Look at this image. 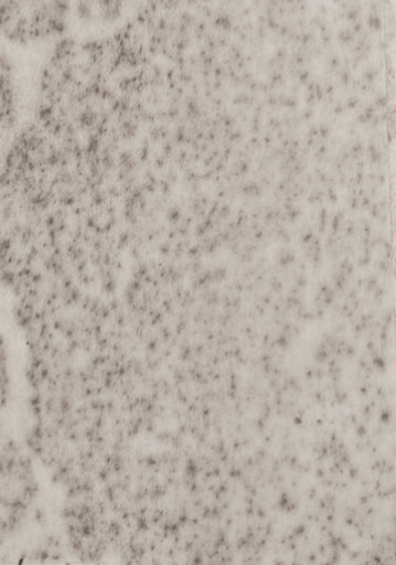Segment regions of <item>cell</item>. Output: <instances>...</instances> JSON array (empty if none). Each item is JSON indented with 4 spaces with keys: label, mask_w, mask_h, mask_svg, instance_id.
<instances>
[{
    "label": "cell",
    "mask_w": 396,
    "mask_h": 565,
    "mask_svg": "<svg viewBox=\"0 0 396 565\" xmlns=\"http://www.w3.org/2000/svg\"><path fill=\"white\" fill-rule=\"evenodd\" d=\"M127 0H72V13L90 26H106L119 20Z\"/></svg>",
    "instance_id": "7a4b0ae2"
},
{
    "label": "cell",
    "mask_w": 396,
    "mask_h": 565,
    "mask_svg": "<svg viewBox=\"0 0 396 565\" xmlns=\"http://www.w3.org/2000/svg\"><path fill=\"white\" fill-rule=\"evenodd\" d=\"M17 103V70L8 53L0 46V127L12 121Z\"/></svg>",
    "instance_id": "3957f363"
},
{
    "label": "cell",
    "mask_w": 396,
    "mask_h": 565,
    "mask_svg": "<svg viewBox=\"0 0 396 565\" xmlns=\"http://www.w3.org/2000/svg\"><path fill=\"white\" fill-rule=\"evenodd\" d=\"M72 0H0V42L32 45L62 34Z\"/></svg>",
    "instance_id": "6da1fadb"
}]
</instances>
